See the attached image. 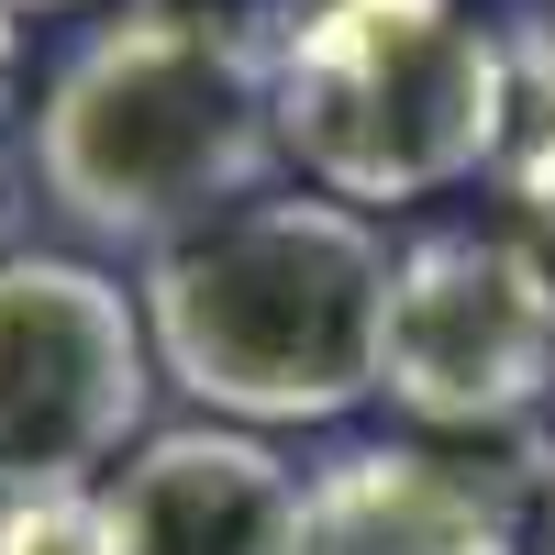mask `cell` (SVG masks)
<instances>
[{
	"label": "cell",
	"instance_id": "10",
	"mask_svg": "<svg viewBox=\"0 0 555 555\" xmlns=\"http://www.w3.org/2000/svg\"><path fill=\"white\" fill-rule=\"evenodd\" d=\"M12 23H44V12H89V0H0Z\"/></svg>",
	"mask_w": 555,
	"mask_h": 555
},
{
	"label": "cell",
	"instance_id": "7",
	"mask_svg": "<svg viewBox=\"0 0 555 555\" xmlns=\"http://www.w3.org/2000/svg\"><path fill=\"white\" fill-rule=\"evenodd\" d=\"M300 555H533L512 478H478L434 444H345L311 467Z\"/></svg>",
	"mask_w": 555,
	"mask_h": 555
},
{
	"label": "cell",
	"instance_id": "4",
	"mask_svg": "<svg viewBox=\"0 0 555 555\" xmlns=\"http://www.w3.org/2000/svg\"><path fill=\"white\" fill-rule=\"evenodd\" d=\"M156 411L145 300L89 256H0V500L101 489Z\"/></svg>",
	"mask_w": 555,
	"mask_h": 555
},
{
	"label": "cell",
	"instance_id": "11",
	"mask_svg": "<svg viewBox=\"0 0 555 555\" xmlns=\"http://www.w3.org/2000/svg\"><path fill=\"white\" fill-rule=\"evenodd\" d=\"M12 56H23V23H12V12H0V78H12Z\"/></svg>",
	"mask_w": 555,
	"mask_h": 555
},
{
	"label": "cell",
	"instance_id": "6",
	"mask_svg": "<svg viewBox=\"0 0 555 555\" xmlns=\"http://www.w3.org/2000/svg\"><path fill=\"white\" fill-rule=\"evenodd\" d=\"M311 467L234 423H167L101 478L112 555H300Z\"/></svg>",
	"mask_w": 555,
	"mask_h": 555
},
{
	"label": "cell",
	"instance_id": "1",
	"mask_svg": "<svg viewBox=\"0 0 555 555\" xmlns=\"http://www.w3.org/2000/svg\"><path fill=\"white\" fill-rule=\"evenodd\" d=\"M34 190L89 245L156 256L267 201L278 167V34L222 0H122L34 101Z\"/></svg>",
	"mask_w": 555,
	"mask_h": 555
},
{
	"label": "cell",
	"instance_id": "5",
	"mask_svg": "<svg viewBox=\"0 0 555 555\" xmlns=\"http://www.w3.org/2000/svg\"><path fill=\"white\" fill-rule=\"evenodd\" d=\"M555 389V256L522 234H411L389 278L378 400L423 434H512Z\"/></svg>",
	"mask_w": 555,
	"mask_h": 555
},
{
	"label": "cell",
	"instance_id": "8",
	"mask_svg": "<svg viewBox=\"0 0 555 555\" xmlns=\"http://www.w3.org/2000/svg\"><path fill=\"white\" fill-rule=\"evenodd\" d=\"M0 555H112L101 544V489H78V500H0Z\"/></svg>",
	"mask_w": 555,
	"mask_h": 555
},
{
	"label": "cell",
	"instance_id": "3",
	"mask_svg": "<svg viewBox=\"0 0 555 555\" xmlns=\"http://www.w3.org/2000/svg\"><path fill=\"white\" fill-rule=\"evenodd\" d=\"M512 112L522 56L467 0H300L278 34V156L366 222L489 178Z\"/></svg>",
	"mask_w": 555,
	"mask_h": 555
},
{
	"label": "cell",
	"instance_id": "2",
	"mask_svg": "<svg viewBox=\"0 0 555 555\" xmlns=\"http://www.w3.org/2000/svg\"><path fill=\"white\" fill-rule=\"evenodd\" d=\"M389 234L322 190H267L145 256L133 300L156 378L234 434H322L378 400L389 356Z\"/></svg>",
	"mask_w": 555,
	"mask_h": 555
},
{
	"label": "cell",
	"instance_id": "12",
	"mask_svg": "<svg viewBox=\"0 0 555 555\" xmlns=\"http://www.w3.org/2000/svg\"><path fill=\"white\" fill-rule=\"evenodd\" d=\"M533 555H555V500H544V522H533Z\"/></svg>",
	"mask_w": 555,
	"mask_h": 555
},
{
	"label": "cell",
	"instance_id": "9",
	"mask_svg": "<svg viewBox=\"0 0 555 555\" xmlns=\"http://www.w3.org/2000/svg\"><path fill=\"white\" fill-rule=\"evenodd\" d=\"M522 211H533V234H555V112H544V133H533V145H522Z\"/></svg>",
	"mask_w": 555,
	"mask_h": 555
}]
</instances>
